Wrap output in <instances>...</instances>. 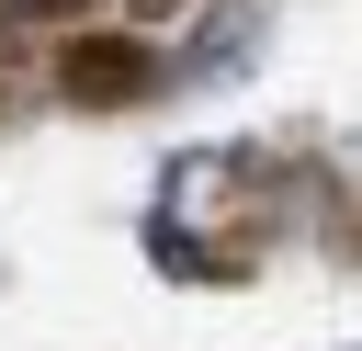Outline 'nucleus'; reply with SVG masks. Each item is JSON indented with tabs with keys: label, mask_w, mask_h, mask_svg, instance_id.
Instances as JSON below:
<instances>
[{
	"label": "nucleus",
	"mask_w": 362,
	"mask_h": 351,
	"mask_svg": "<svg viewBox=\"0 0 362 351\" xmlns=\"http://www.w3.org/2000/svg\"><path fill=\"white\" fill-rule=\"evenodd\" d=\"M34 11H57V0H34Z\"/></svg>",
	"instance_id": "obj_1"
}]
</instances>
